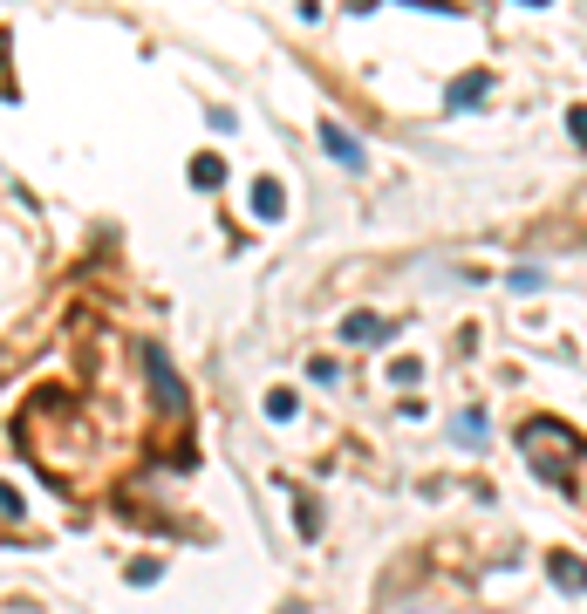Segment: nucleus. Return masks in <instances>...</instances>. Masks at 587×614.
Wrapping results in <instances>:
<instances>
[{
    "label": "nucleus",
    "instance_id": "1",
    "mask_svg": "<svg viewBox=\"0 0 587 614\" xmlns=\"http://www.w3.org/2000/svg\"><path fill=\"white\" fill-rule=\"evenodd\" d=\"M519 458L533 464L540 485H567L581 471V437L553 417H533V423H519Z\"/></svg>",
    "mask_w": 587,
    "mask_h": 614
},
{
    "label": "nucleus",
    "instance_id": "2",
    "mask_svg": "<svg viewBox=\"0 0 587 614\" xmlns=\"http://www.w3.org/2000/svg\"><path fill=\"white\" fill-rule=\"evenodd\" d=\"M144 376H151V396L164 417H185V383H178V369H171V355L157 342H144Z\"/></svg>",
    "mask_w": 587,
    "mask_h": 614
},
{
    "label": "nucleus",
    "instance_id": "3",
    "mask_svg": "<svg viewBox=\"0 0 587 614\" xmlns=\"http://www.w3.org/2000/svg\"><path fill=\"white\" fill-rule=\"evenodd\" d=\"M321 151L335 157V164H349V171L362 164V144H355V137L342 130V123H335V116H321Z\"/></svg>",
    "mask_w": 587,
    "mask_h": 614
},
{
    "label": "nucleus",
    "instance_id": "4",
    "mask_svg": "<svg viewBox=\"0 0 587 614\" xmlns=\"http://www.w3.org/2000/svg\"><path fill=\"white\" fill-rule=\"evenodd\" d=\"M547 574H553V587H560V594H587V560H574V553H553Z\"/></svg>",
    "mask_w": 587,
    "mask_h": 614
},
{
    "label": "nucleus",
    "instance_id": "5",
    "mask_svg": "<svg viewBox=\"0 0 587 614\" xmlns=\"http://www.w3.org/2000/svg\"><path fill=\"white\" fill-rule=\"evenodd\" d=\"M342 342H396V321H376V314H349V321H342Z\"/></svg>",
    "mask_w": 587,
    "mask_h": 614
},
{
    "label": "nucleus",
    "instance_id": "6",
    "mask_svg": "<svg viewBox=\"0 0 587 614\" xmlns=\"http://www.w3.org/2000/svg\"><path fill=\"white\" fill-rule=\"evenodd\" d=\"M280 212H287L280 178H253V219H280Z\"/></svg>",
    "mask_w": 587,
    "mask_h": 614
},
{
    "label": "nucleus",
    "instance_id": "7",
    "mask_svg": "<svg viewBox=\"0 0 587 614\" xmlns=\"http://www.w3.org/2000/svg\"><path fill=\"white\" fill-rule=\"evenodd\" d=\"M485 89H492V76H485V69H478V76H458V82H451V110H471Z\"/></svg>",
    "mask_w": 587,
    "mask_h": 614
},
{
    "label": "nucleus",
    "instance_id": "8",
    "mask_svg": "<svg viewBox=\"0 0 587 614\" xmlns=\"http://www.w3.org/2000/svg\"><path fill=\"white\" fill-rule=\"evenodd\" d=\"M192 185H198V192H219V185H226V164H219L212 151L192 157Z\"/></svg>",
    "mask_w": 587,
    "mask_h": 614
},
{
    "label": "nucleus",
    "instance_id": "9",
    "mask_svg": "<svg viewBox=\"0 0 587 614\" xmlns=\"http://www.w3.org/2000/svg\"><path fill=\"white\" fill-rule=\"evenodd\" d=\"M451 437H458L465 451H478V444H485V417H478V410H458V430H451Z\"/></svg>",
    "mask_w": 587,
    "mask_h": 614
},
{
    "label": "nucleus",
    "instance_id": "10",
    "mask_svg": "<svg viewBox=\"0 0 587 614\" xmlns=\"http://www.w3.org/2000/svg\"><path fill=\"white\" fill-rule=\"evenodd\" d=\"M294 410H301V396H294V389H274V396H267V417H274V423H287Z\"/></svg>",
    "mask_w": 587,
    "mask_h": 614
},
{
    "label": "nucleus",
    "instance_id": "11",
    "mask_svg": "<svg viewBox=\"0 0 587 614\" xmlns=\"http://www.w3.org/2000/svg\"><path fill=\"white\" fill-rule=\"evenodd\" d=\"M157 574H164V567H157V560H130V587H151Z\"/></svg>",
    "mask_w": 587,
    "mask_h": 614
},
{
    "label": "nucleus",
    "instance_id": "12",
    "mask_svg": "<svg viewBox=\"0 0 587 614\" xmlns=\"http://www.w3.org/2000/svg\"><path fill=\"white\" fill-rule=\"evenodd\" d=\"M0 512H7V519H21V492H14V485H0Z\"/></svg>",
    "mask_w": 587,
    "mask_h": 614
},
{
    "label": "nucleus",
    "instance_id": "13",
    "mask_svg": "<svg viewBox=\"0 0 587 614\" xmlns=\"http://www.w3.org/2000/svg\"><path fill=\"white\" fill-rule=\"evenodd\" d=\"M567 130H574V144H587V110H574V116H567Z\"/></svg>",
    "mask_w": 587,
    "mask_h": 614
},
{
    "label": "nucleus",
    "instance_id": "14",
    "mask_svg": "<svg viewBox=\"0 0 587 614\" xmlns=\"http://www.w3.org/2000/svg\"><path fill=\"white\" fill-rule=\"evenodd\" d=\"M0 96H14V82H7V35H0Z\"/></svg>",
    "mask_w": 587,
    "mask_h": 614
},
{
    "label": "nucleus",
    "instance_id": "15",
    "mask_svg": "<svg viewBox=\"0 0 587 614\" xmlns=\"http://www.w3.org/2000/svg\"><path fill=\"white\" fill-rule=\"evenodd\" d=\"M526 7H547V0H526Z\"/></svg>",
    "mask_w": 587,
    "mask_h": 614
},
{
    "label": "nucleus",
    "instance_id": "16",
    "mask_svg": "<svg viewBox=\"0 0 587 614\" xmlns=\"http://www.w3.org/2000/svg\"><path fill=\"white\" fill-rule=\"evenodd\" d=\"M581 464H587V451H581Z\"/></svg>",
    "mask_w": 587,
    "mask_h": 614
}]
</instances>
